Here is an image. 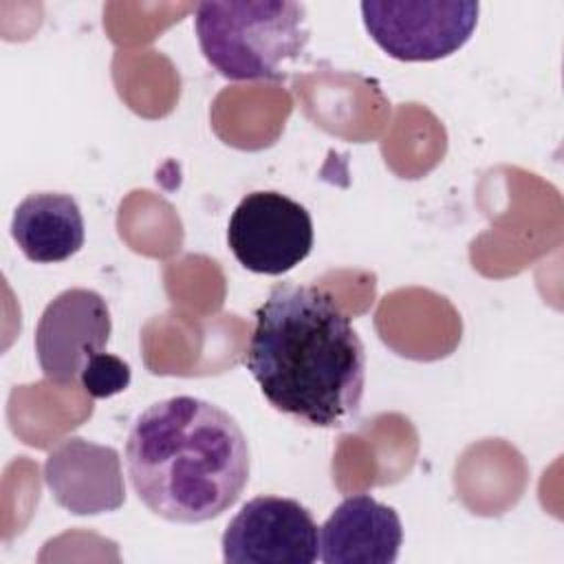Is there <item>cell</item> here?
<instances>
[{"label":"cell","mask_w":564,"mask_h":564,"mask_svg":"<svg viewBox=\"0 0 564 564\" xmlns=\"http://www.w3.org/2000/svg\"><path fill=\"white\" fill-rule=\"evenodd\" d=\"M245 366L264 399L313 427H341L361 405L366 350L330 293L275 284L256 308Z\"/></svg>","instance_id":"1"},{"label":"cell","mask_w":564,"mask_h":564,"mask_svg":"<svg viewBox=\"0 0 564 564\" xmlns=\"http://www.w3.org/2000/svg\"><path fill=\"white\" fill-rule=\"evenodd\" d=\"M139 500L170 522H207L234 507L249 482L251 454L240 423L212 401L170 397L145 408L126 438Z\"/></svg>","instance_id":"2"},{"label":"cell","mask_w":564,"mask_h":564,"mask_svg":"<svg viewBox=\"0 0 564 564\" xmlns=\"http://www.w3.org/2000/svg\"><path fill=\"white\" fill-rule=\"evenodd\" d=\"M194 31L207 64L231 82L286 77L306 51V7L291 0L198 2Z\"/></svg>","instance_id":"3"},{"label":"cell","mask_w":564,"mask_h":564,"mask_svg":"<svg viewBox=\"0 0 564 564\" xmlns=\"http://www.w3.org/2000/svg\"><path fill=\"white\" fill-rule=\"evenodd\" d=\"M480 4L471 0H366L361 18L372 42L399 62H436L460 51L476 24Z\"/></svg>","instance_id":"4"},{"label":"cell","mask_w":564,"mask_h":564,"mask_svg":"<svg viewBox=\"0 0 564 564\" xmlns=\"http://www.w3.org/2000/svg\"><path fill=\"white\" fill-rule=\"evenodd\" d=\"M227 245L247 271L282 275L311 253L313 220L304 205L280 192H249L231 212Z\"/></svg>","instance_id":"5"},{"label":"cell","mask_w":564,"mask_h":564,"mask_svg":"<svg viewBox=\"0 0 564 564\" xmlns=\"http://www.w3.org/2000/svg\"><path fill=\"white\" fill-rule=\"evenodd\" d=\"M220 546L231 564H313L319 560V527L293 498L256 496L229 520Z\"/></svg>","instance_id":"6"},{"label":"cell","mask_w":564,"mask_h":564,"mask_svg":"<svg viewBox=\"0 0 564 564\" xmlns=\"http://www.w3.org/2000/svg\"><path fill=\"white\" fill-rule=\"evenodd\" d=\"M112 319L104 295L93 289H66L42 311L35 326V355L42 375L57 386L79 381L88 359L110 339Z\"/></svg>","instance_id":"7"},{"label":"cell","mask_w":564,"mask_h":564,"mask_svg":"<svg viewBox=\"0 0 564 564\" xmlns=\"http://www.w3.org/2000/svg\"><path fill=\"white\" fill-rule=\"evenodd\" d=\"M44 478L57 505L77 516L115 511L126 502L117 449L79 436L64 438L46 456Z\"/></svg>","instance_id":"8"},{"label":"cell","mask_w":564,"mask_h":564,"mask_svg":"<svg viewBox=\"0 0 564 564\" xmlns=\"http://www.w3.org/2000/svg\"><path fill=\"white\" fill-rule=\"evenodd\" d=\"M403 542L399 513L368 494L344 498L319 527L324 564H392Z\"/></svg>","instance_id":"9"},{"label":"cell","mask_w":564,"mask_h":564,"mask_svg":"<svg viewBox=\"0 0 564 564\" xmlns=\"http://www.w3.org/2000/svg\"><path fill=\"white\" fill-rule=\"evenodd\" d=\"M11 236L26 260L64 262L84 245V216L70 194L35 192L15 207Z\"/></svg>","instance_id":"10"},{"label":"cell","mask_w":564,"mask_h":564,"mask_svg":"<svg viewBox=\"0 0 564 564\" xmlns=\"http://www.w3.org/2000/svg\"><path fill=\"white\" fill-rule=\"evenodd\" d=\"M132 372L128 361L110 352H97L88 359L79 375V383L93 399H108L123 392L130 386Z\"/></svg>","instance_id":"11"}]
</instances>
